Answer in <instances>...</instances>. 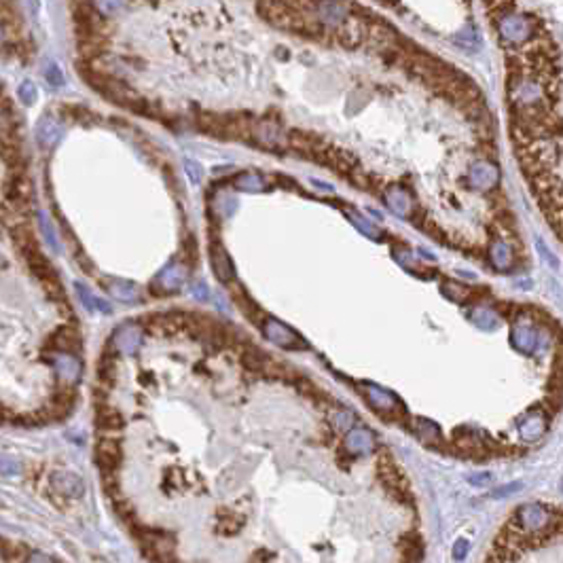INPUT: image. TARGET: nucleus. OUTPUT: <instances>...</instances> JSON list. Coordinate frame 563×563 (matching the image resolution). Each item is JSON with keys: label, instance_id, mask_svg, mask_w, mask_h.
Masks as SVG:
<instances>
[{"label": "nucleus", "instance_id": "20", "mask_svg": "<svg viewBox=\"0 0 563 563\" xmlns=\"http://www.w3.org/2000/svg\"><path fill=\"white\" fill-rule=\"evenodd\" d=\"M45 79H47V83H49L51 87H61V85L66 83L64 73H61V68H59V66H57L55 61L47 64V68H45Z\"/></svg>", "mask_w": 563, "mask_h": 563}, {"label": "nucleus", "instance_id": "7", "mask_svg": "<svg viewBox=\"0 0 563 563\" xmlns=\"http://www.w3.org/2000/svg\"><path fill=\"white\" fill-rule=\"evenodd\" d=\"M182 280H184V269L174 260V263H170L168 267H165V269L155 278V282L149 286V290H151L153 294H157V296L170 294V292H176V290L180 288Z\"/></svg>", "mask_w": 563, "mask_h": 563}, {"label": "nucleus", "instance_id": "4", "mask_svg": "<svg viewBox=\"0 0 563 563\" xmlns=\"http://www.w3.org/2000/svg\"><path fill=\"white\" fill-rule=\"evenodd\" d=\"M498 30H500V39L508 45H521L527 37H529V21L527 17L523 15H517V13H508L500 19L498 23Z\"/></svg>", "mask_w": 563, "mask_h": 563}, {"label": "nucleus", "instance_id": "26", "mask_svg": "<svg viewBox=\"0 0 563 563\" xmlns=\"http://www.w3.org/2000/svg\"><path fill=\"white\" fill-rule=\"evenodd\" d=\"M455 43H459L464 47H475L477 45V37H475L473 28H466L464 32H459V37H455Z\"/></svg>", "mask_w": 563, "mask_h": 563}, {"label": "nucleus", "instance_id": "19", "mask_svg": "<svg viewBox=\"0 0 563 563\" xmlns=\"http://www.w3.org/2000/svg\"><path fill=\"white\" fill-rule=\"evenodd\" d=\"M17 95H19V100L30 106V104H35L37 102V97H39V91H37V85L32 83V81H23L17 89Z\"/></svg>", "mask_w": 563, "mask_h": 563}, {"label": "nucleus", "instance_id": "1", "mask_svg": "<svg viewBox=\"0 0 563 563\" xmlns=\"http://www.w3.org/2000/svg\"><path fill=\"white\" fill-rule=\"evenodd\" d=\"M131 534L136 536L138 544L142 546L144 555L151 557V559H157V561H172L176 559L172 555V551L176 548V540L172 534L163 532V529H149L144 527L140 521L131 525Z\"/></svg>", "mask_w": 563, "mask_h": 563}, {"label": "nucleus", "instance_id": "22", "mask_svg": "<svg viewBox=\"0 0 563 563\" xmlns=\"http://www.w3.org/2000/svg\"><path fill=\"white\" fill-rule=\"evenodd\" d=\"M180 254H182V258H184V260H182V263H184V267L193 269L195 265H197V246H195V242L189 240L187 244H182Z\"/></svg>", "mask_w": 563, "mask_h": 563}, {"label": "nucleus", "instance_id": "15", "mask_svg": "<svg viewBox=\"0 0 563 563\" xmlns=\"http://www.w3.org/2000/svg\"><path fill=\"white\" fill-rule=\"evenodd\" d=\"M55 364V371L59 373V381H66V383H77L79 377H81V364L70 358V354H61L59 358L53 360Z\"/></svg>", "mask_w": 563, "mask_h": 563}, {"label": "nucleus", "instance_id": "25", "mask_svg": "<svg viewBox=\"0 0 563 563\" xmlns=\"http://www.w3.org/2000/svg\"><path fill=\"white\" fill-rule=\"evenodd\" d=\"M184 168H187V172H189V178H191V182L193 184H197L202 180V176H204V170H202V165H197L195 161H184Z\"/></svg>", "mask_w": 563, "mask_h": 563}, {"label": "nucleus", "instance_id": "24", "mask_svg": "<svg viewBox=\"0 0 563 563\" xmlns=\"http://www.w3.org/2000/svg\"><path fill=\"white\" fill-rule=\"evenodd\" d=\"M238 189H252V191H260L263 189V182L256 174H244L238 182H236Z\"/></svg>", "mask_w": 563, "mask_h": 563}, {"label": "nucleus", "instance_id": "10", "mask_svg": "<svg viewBox=\"0 0 563 563\" xmlns=\"http://www.w3.org/2000/svg\"><path fill=\"white\" fill-rule=\"evenodd\" d=\"M233 301H236V305L242 309V314L252 322V324H256V326H263V322L267 320V314H265L256 303H254V299L252 296L244 290V286H240V284H236L233 286Z\"/></svg>", "mask_w": 563, "mask_h": 563}, {"label": "nucleus", "instance_id": "23", "mask_svg": "<svg viewBox=\"0 0 563 563\" xmlns=\"http://www.w3.org/2000/svg\"><path fill=\"white\" fill-rule=\"evenodd\" d=\"M97 7L106 15H115L125 7V0H97Z\"/></svg>", "mask_w": 563, "mask_h": 563}, {"label": "nucleus", "instance_id": "28", "mask_svg": "<svg viewBox=\"0 0 563 563\" xmlns=\"http://www.w3.org/2000/svg\"><path fill=\"white\" fill-rule=\"evenodd\" d=\"M0 45H3V32H0Z\"/></svg>", "mask_w": 563, "mask_h": 563}, {"label": "nucleus", "instance_id": "5", "mask_svg": "<svg viewBox=\"0 0 563 563\" xmlns=\"http://www.w3.org/2000/svg\"><path fill=\"white\" fill-rule=\"evenodd\" d=\"M263 333H265V337H267L269 341H274L276 345H282V347H296V350H303L305 347V341L296 335V333H292V330L288 328V326H284V324H280V322H276V320H271V318H267L263 322Z\"/></svg>", "mask_w": 563, "mask_h": 563}, {"label": "nucleus", "instance_id": "8", "mask_svg": "<svg viewBox=\"0 0 563 563\" xmlns=\"http://www.w3.org/2000/svg\"><path fill=\"white\" fill-rule=\"evenodd\" d=\"M49 479H51V487H53L59 495H64V498H73V500L83 498L85 485H83V481H81L77 475L57 470V473H51Z\"/></svg>", "mask_w": 563, "mask_h": 563}, {"label": "nucleus", "instance_id": "16", "mask_svg": "<svg viewBox=\"0 0 563 563\" xmlns=\"http://www.w3.org/2000/svg\"><path fill=\"white\" fill-rule=\"evenodd\" d=\"M104 286L111 294H115L119 301H125V303H131V301H138V286L129 284V282H123V280H104Z\"/></svg>", "mask_w": 563, "mask_h": 563}, {"label": "nucleus", "instance_id": "2", "mask_svg": "<svg viewBox=\"0 0 563 563\" xmlns=\"http://www.w3.org/2000/svg\"><path fill=\"white\" fill-rule=\"evenodd\" d=\"M123 459L121 435H97L95 445V461L100 473H119Z\"/></svg>", "mask_w": 563, "mask_h": 563}, {"label": "nucleus", "instance_id": "21", "mask_svg": "<svg viewBox=\"0 0 563 563\" xmlns=\"http://www.w3.org/2000/svg\"><path fill=\"white\" fill-rule=\"evenodd\" d=\"M100 475H102V487H104V491L111 495V498H115V495H119L121 483H119L117 473H100Z\"/></svg>", "mask_w": 563, "mask_h": 563}, {"label": "nucleus", "instance_id": "12", "mask_svg": "<svg viewBox=\"0 0 563 563\" xmlns=\"http://www.w3.org/2000/svg\"><path fill=\"white\" fill-rule=\"evenodd\" d=\"M11 238H13V242H15V246H17V250H19V254L23 258L28 254H32V252L41 250L35 231H32V227L28 222H19V225L11 227Z\"/></svg>", "mask_w": 563, "mask_h": 563}, {"label": "nucleus", "instance_id": "17", "mask_svg": "<svg viewBox=\"0 0 563 563\" xmlns=\"http://www.w3.org/2000/svg\"><path fill=\"white\" fill-rule=\"evenodd\" d=\"M75 288H77V292H79V296H81V301H83V305L87 307V312H102V314H111V305L106 303V301H102L100 296H95L87 286H83V284H75Z\"/></svg>", "mask_w": 563, "mask_h": 563}, {"label": "nucleus", "instance_id": "9", "mask_svg": "<svg viewBox=\"0 0 563 563\" xmlns=\"http://www.w3.org/2000/svg\"><path fill=\"white\" fill-rule=\"evenodd\" d=\"M210 258H212V269L218 276V280L225 284L233 282V278H236L233 263H231L227 250L222 248V244L218 240H212V244H210Z\"/></svg>", "mask_w": 563, "mask_h": 563}, {"label": "nucleus", "instance_id": "6", "mask_svg": "<svg viewBox=\"0 0 563 563\" xmlns=\"http://www.w3.org/2000/svg\"><path fill=\"white\" fill-rule=\"evenodd\" d=\"M49 343H51V350H55L59 354H70V356L79 354L81 347H83L81 333L75 326H68V324L59 326L55 333L49 337Z\"/></svg>", "mask_w": 563, "mask_h": 563}, {"label": "nucleus", "instance_id": "27", "mask_svg": "<svg viewBox=\"0 0 563 563\" xmlns=\"http://www.w3.org/2000/svg\"><path fill=\"white\" fill-rule=\"evenodd\" d=\"M191 290H193V294L197 296V299H204V301H208V294H210V290H208V286H206L204 282H195V284L191 286Z\"/></svg>", "mask_w": 563, "mask_h": 563}, {"label": "nucleus", "instance_id": "13", "mask_svg": "<svg viewBox=\"0 0 563 563\" xmlns=\"http://www.w3.org/2000/svg\"><path fill=\"white\" fill-rule=\"evenodd\" d=\"M316 13H318L322 23L339 26L347 15V7L343 3H339V0H320L318 7H316Z\"/></svg>", "mask_w": 563, "mask_h": 563}, {"label": "nucleus", "instance_id": "3", "mask_svg": "<svg viewBox=\"0 0 563 563\" xmlns=\"http://www.w3.org/2000/svg\"><path fill=\"white\" fill-rule=\"evenodd\" d=\"M95 426H97V435H121V430L125 426L123 415L108 405L106 396L100 394L97 390V399H95Z\"/></svg>", "mask_w": 563, "mask_h": 563}, {"label": "nucleus", "instance_id": "11", "mask_svg": "<svg viewBox=\"0 0 563 563\" xmlns=\"http://www.w3.org/2000/svg\"><path fill=\"white\" fill-rule=\"evenodd\" d=\"M113 343L121 354H134L142 343V330L138 326H121L113 337Z\"/></svg>", "mask_w": 563, "mask_h": 563}, {"label": "nucleus", "instance_id": "14", "mask_svg": "<svg viewBox=\"0 0 563 563\" xmlns=\"http://www.w3.org/2000/svg\"><path fill=\"white\" fill-rule=\"evenodd\" d=\"M61 138V125L53 117H43L37 125V140L43 149H51Z\"/></svg>", "mask_w": 563, "mask_h": 563}, {"label": "nucleus", "instance_id": "18", "mask_svg": "<svg viewBox=\"0 0 563 563\" xmlns=\"http://www.w3.org/2000/svg\"><path fill=\"white\" fill-rule=\"evenodd\" d=\"M220 513H222V515L218 517V525H216V529H218L220 534L231 536V534H236L238 529H242L244 519L236 517V513H227V510H220Z\"/></svg>", "mask_w": 563, "mask_h": 563}]
</instances>
